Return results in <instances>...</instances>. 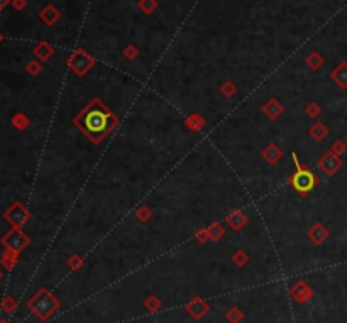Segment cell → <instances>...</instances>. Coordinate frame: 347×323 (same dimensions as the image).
I'll return each mask as SVG.
<instances>
[{
  "instance_id": "cell-1",
  "label": "cell",
  "mask_w": 347,
  "mask_h": 323,
  "mask_svg": "<svg viewBox=\"0 0 347 323\" xmlns=\"http://www.w3.org/2000/svg\"><path fill=\"white\" fill-rule=\"evenodd\" d=\"M77 124L88 134L92 139L102 137L105 132H109L115 124V119L110 115L109 110H105L100 103H93L80 115Z\"/></svg>"
},
{
  "instance_id": "cell-2",
  "label": "cell",
  "mask_w": 347,
  "mask_h": 323,
  "mask_svg": "<svg viewBox=\"0 0 347 323\" xmlns=\"http://www.w3.org/2000/svg\"><path fill=\"white\" fill-rule=\"evenodd\" d=\"M293 185H295V188L298 191H310L311 188H314V185H315V178H314V174H311L310 171L300 169L298 173L295 174Z\"/></svg>"
},
{
  "instance_id": "cell-3",
  "label": "cell",
  "mask_w": 347,
  "mask_h": 323,
  "mask_svg": "<svg viewBox=\"0 0 347 323\" xmlns=\"http://www.w3.org/2000/svg\"><path fill=\"white\" fill-rule=\"evenodd\" d=\"M339 166H340V161L335 159L334 156H327V158L322 161V168H324L327 173H334Z\"/></svg>"
},
{
  "instance_id": "cell-4",
  "label": "cell",
  "mask_w": 347,
  "mask_h": 323,
  "mask_svg": "<svg viewBox=\"0 0 347 323\" xmlns=\"http://www.w3.org/2000/svg\"><path fill=\"white\" fill-rule=\"evenodd\" d=\"M334 80L340 87H347V64H340L339 69L334 73Z\"/></svg>"
},
{
  "instance_id": "cell-5",
  "label": "cell",
  "mask_w": 347,
  "mask_h": 323,
  "mask_svg": "<svg viewBox=\"0 0 347 323\" xmlns=\"http://www.w3.org/2000/svg\"><path fill=\"white\" fill-rule=\"evenodd\" d=\"M36 53H38V56H41V58H48L49 56V49L44 46V44H41V46L36 49Z\"/></svg>"
},
{
  "instance_id": "cell-6",
  "label": "cell",
  "mask_w": 347,
  "mask_h": 323,
  "mask_svg": "<svg viewBox=\"0 0 347 323\" xmlns=\"http://www.w3.org/2000/svg\"><path fill=\"white\" fill-rule=\"evenodd\" d=\"M14 6H16V9H22L24 7V0H14Z\"/></svg>"
},
{
  "instance_id": "cell-7",
  "label": "cell",
  "mask_w": 347,
  "mask_h": 323,
  "mask_svg": "<svg viewBox=\"0 0 347 323\" xmlns=\"http://www.w3.org/2000/svg\"><path fill=\"white\" fill-rule=\"evenodd\" d=\"M9 4V0H0V9H4Z\"/></svg>"
},
{
  "instance_id": "cell-8",
  "label": "cell",
  "mask_w": 347,
  "mask_h": 323,
  "mask_svg": "<svg viewBox=\"0 0 347 323\" xmlns=\"http://www.w3.org/2000/svg\"><path fill=\"white\" fill-rule=\"evenodd\" d=\"M0 41H2V36H0Z\"/></svg>"
}]
</instances>
